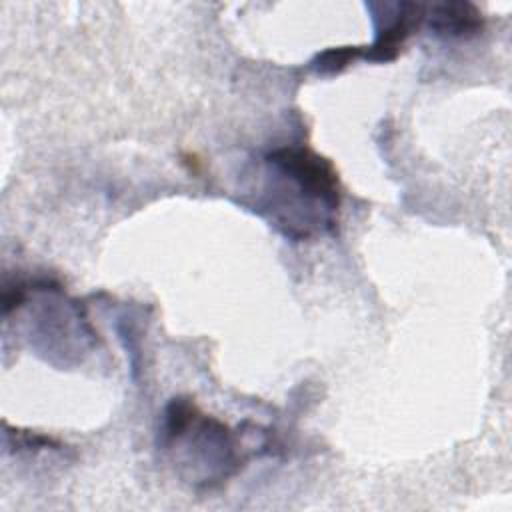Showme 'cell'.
Segmentation results:
<instances>
[{
	"label": "cell",
	"instance_id": "1",
	"mask_svg": "<svg viewBox=\"0 0 512 512\" xmlns=\"http://www.w3.org/2000/svg\"><path fill=\"white\" fill-rule=\"evenodd\" d=\"M262 160L264 180L252 202L254 212L296 242L334 232L340 210L334 164L308 146H282Z\"/></svg>",
	"mask_w": 512,
	"mask_h": 512
},
{
	"label": "cell",
	"instance_id": "2",
	"mask_svg": "<svg viewBox=\"0 0 512 512\" xmlns=\"http://www.w3.org/2000/svg\"><path fill=\"white\" fill-rule=\"evenodd\" d=\"M160 442L180 476L196 488L220 486L244 462L234 432L182 396L172 398L164 410Z\"/></svg>",
	"mask_w": 512,
	"mask_h": 512
},
{
	"label": "cell",
	"instance_id": "3",
	"mask_svg": "<svg viewBox=\"0 0 512 512\" xmlns=\"http://www.w3.org/2000/svg\"><path fill=\"white\" fill-rule=\"evenodd\" d=\"M392 16L376 28V38L370 46H358V58L370 62H392L398 58L404 42L414 30L424 24V4L396 2L392 4Z\"/></svg>",
	"mask_w": 512,
	"mask_h": 512
},
{
	"label": "cell",
	"instance_id": "4",
	"mask_svg": "<svg viewBox=\"0 0 512 512\" xmlns=\"http://www.w3.org/2000/svg\"><path fill=\"white\" fill-rule=\"evenodd\" d=\"M424 22L434 34L446 38H468L482 30V14L470 2H436L424 6Z\"/></svg>",
	"mask_w": 512,
	"mask_h": 512
}]
</instances>
